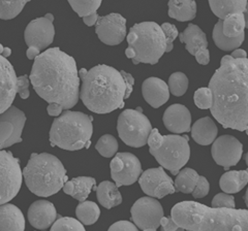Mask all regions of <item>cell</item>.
<instances>
[{
  "label": "cell",
  "instance_id": "ba28073f",
  "mask_svg": "<svg viewBox=\"0 0 248 231\" xmlns=\"http://www.w3.org/2000/svg\"><path fill=\"white\" fill-rule=\"evenodd\" d=\"M147 144L149 152L158 164L178 174L190 158V145L187 136L178 134L161 135L157 128L152 129Z\"/></svg>",
  "mask_w": 248,
  "mask_h": 231
},
{
  "label": "cell",
  "instance_id": "680465c9",
  "mask_svg": "<svg viewBox=\"0 0 248 231\" xmlns=\"http://www.w3.org/2000/svg\"><path fill=\"white\" fill-rule=\"evenodd\" d=\"M143 231H156V230H155V229H145Z\"/></svg>",
  "mask_w": 248,
  "mask_h": 231
},
{
  "label": "cell",
  "instance_id": "ac0fdd59",
  "mask_svg": "<svg viewBox=\"0 0 248 231\" xmlns=\"http://www.w3.org/2000/svg\"><path fill=\"white\" fill-rule=\"evenodd\" d=\"M17 80L12 63L0 56V115L9 110L14 102L17 95Z\"/></svg>",
  "mask_w": 248,
  "mask_h": 231
},
{
  "label": "cell",
  "instance_id": "ab89813d",
  "mask_svg": "<svg viewBox=\"0 0 248 231\" xmlns=\"http://www.w3.org/2000/svg\"><path fill=\"white\" fill-rule=\"evenodd\" d=\"M162 31H164L165 37H166V43H167V51L166 53H170L174 49V41L179 36V31L176 25L172 24V23H164L161 26Z\"/></svg>",
  "mask_w": 248,
  "mask_h": 231
},
{
  "label": "cell",
  "instance_id": "4fadbf2b",
  "mask_svg": "<svg viewBox=\"0 0 248 231\" xmlns=\"http://www.w3.org/2000/svg\"><path fill=\"white\" fill-rule=\"evenodd\" d=\"M130 214L131 220L138 228L156 230L164 217V209L157 199L147 196L137 200L131 206Z\"/></svg>",
  "mask_w": 248,
  "mask_h": 231
},
{
  "label": "cell",
  "instance_id": "d590c367",
  "mask_svg": "<svg viewBox=\"0 0 248 231\" xmlns=\"http://www.w3.org/2000/svg\"><path fill=\"white\" fill-rule=\"evenodd\" d=\"M118 142L112 134H105L99 137L95 144L96 151L105 158L114 157L118 151Z\"/></svg>",
  "mask_w": 248,
  "mask_h": 231
},
{
  "label": "cell",
  "instance_id": "7dc6e473",
  "mask_svg": "<svg viewBox=\"0 0 248 231\" xmlns=\"http://www.w3.org/2000/svg\"><path fill=\"white\" fill-rule=\"evenodd\" d=\"M62 111H63L62 106L57 103H50L48 107H46V112H48V114L52 116V117H55V118L59 117V116L62 114Z\"/></svg>",
  "mask_w": 248,
  "mask_h": 231
},
{
  "label": "cell",
  "instance_id": "5bb4252c",
  "mask_svg": "<svg viewBox=\"0 0 248 231\" xmlns=\"http://www.w3.org/2000/svg\"><path fill=\"white\" fill-rule=\"evenodd\" d=\"M139 184L144 193L152 198H164L176 192L173 180L161 166L149 168L142 173L139 178Z\"/></svg>",
  "mask_w": 248,
  "mask_h": 231
},
{
  "label": "cell",
  "instance_id": "7bdbcfd3",
  "mask_svg": "<svg viewBox=\"0 0 248 231\" xmlns=\"http://www.w3.org/2000/svg\"><path fill=\"white\" fill-rule=\"evenodd\" d=\"M30 80L27 75H20L17 80V93L22 99H27L30 96L29 92Z\"/></svg>",
  "mask_w": 248,
  "mask_h": 231
},
{
  "label": "cell",
  "instance_id": "9a60e30c",
  "mask_svg": "<svg viewBox=\"0 0 248 231\" xmlns=\"http://www.w3.org/2000/svg\"><path fill=\"white\" fill-rule=\"evenodd\" d=\"M95 33L103 43L118 45L127 35L126 19L117 13L99 17L95 26Z\"/></svg>",
  "mask_w": 248,
  "mask_h": 231
},
{
  "label": "cell",
  "instance_id": "9c48e42d",
  "mask_svg": "<svg viewBox=\"0 0 248 231\" xmlns=\"http://www.w3.org/2000/svg\"><path fill=\"white\" fill-rule=\"evenodd\" d=\"M117 131L120 140L131 148H142L148 142L152 125L142 110H124L117 120Z\"/></svg>",
  "mask_w": 248,
  "mask_h": 231
},
{
  "label": "cell",
  "instance_id": "52a82bcc",
  "mask_svg": "<svg viewBox=\"0 0 248 231\" xmlns=\"http://www.w3.org/2000/svg\"><path fill=\"white\" fill-rule=\"evenodd\" d=\"M92 134L91 117L82 112L65 111L53 121L49 141L62 150L79 151L89 148Z\"/></svg>",
  "mask_w": 248,
  "mask_h": 231
},
{
  "label": "cell",
  "instance_id": "7a4b0ae2",
  "mask_svg": "<svg viewBox=\"0 0 248 231\" xmlns=\"http://www.w3.org/2000/svg\"><path fill=\"white\" fill-rule=\"evenodd\" d=\"M37 95L45 101L57 103L63 110L74 107L80 97V78L74 57L51 48L41 53L29 75Z\"/></svg>",
  "mask_w": 248,
  "mask_h": 231
},
{
  "label": "cell",
  "instance_id": "3957f363",
  "mask_svg": "<svg viewBox=\"0 0 248 231\" xmlns=\"http://www.w3.org/2000/svg\"><path fill=\"white\" fill-rule=\"evenodd\" d=\"M82 81L80 99L89 111L99 115L110 114L124 106L134 89L135 79L130 73L98 64L86 71H79Z\"/></svg>",
  "mask_w": 248,
  "mask_h": 231
},
{
  "label": "cell",
  "instance_id": "816d5d0a",
  "mask_svg": "<svg viewBox=\"0 0 248 231\" xmlns=\"http://www.w3.org/2000/svg\"><path fill=\"white\" fill-rule=\"evenodd\" d=\"M11 55H12V50L10 48H4L1 56L4 58H9Z\"/></svg>",
  "mask_w": 248,
  "mask_h": 231
},
{
  "label": "cell",
  "instance_id": "74e56055",
  "mask_svg": "<svg viewBox=\"0 0 248 231\" xmlns=\"http://www.w3.org/2000/svg\"><path fill=\"white\" fill-rule=\"evenodd\" d=\"M50 231H86L82 223L71 217H60L54 222Z\"/></svg>",
  "mask_w": 248,
  "mask_h": 231
},
{
  "label": "cell",
  "instance_id": "2e32d148",
  "mask_svg": "<svg viewBox=\"0 0 248 231\" xmlns=\"http://www.w3.org/2000/svg\"><path fill=\"white\" fill-rule=\"evenodd\" d=\"M243 144L232 135L224 134L217 137L212 144L211 155L213 160L224 168L235 166L241 160Z\"/></svg>",
  "mask_w": 248,
  "mask_h": 231
},
{
  "label": "cell",
  "instance_id": "7402d4cb",
  "mask_svg": "<svg viewBox=\"0 0 248 231\" xmlns=\"http://www.w3.org/2000/svg\"><path fill=\"white\" fill-rule=\"evenodd\" d=\"M179 38L180 42L185 44V50L192 56L208 49L207 35L196 24H189L182 33H179Z\"/></svg>",
  "mask_w": 248,
  "mask_h": 231
},
{
  "label": "cell",
  "instance_id": "91938a15",
  "mask_svg": "<svg viewBox=\"0 0 248 231\" xmlns=\"http://www.w3.org/2000/svg\"><path fill=\"white\" fill-rule=\"evenodd\" d=\"M162 231V230H161ZM176 231H185V229H183V228H179L178 230H176Z\"/></svg>",
  "mask_w": 248,
  "mask_h": 231
},
{
  "label": "cell",
  "instance_id": "836d02e7",
  "mask_svg": "<svg viewBox=\"0 0 248 231\" xmlns=\"http://www.w3.org/2000/svg\"><path fill=\"white\" fill-rule=\"evenodd\" d=\"M189 81L187 75L182 72H176L170 75L168 87L170 93L176 97H180L186 93L188 89Z\"/></svg>",
  "mask_w": 248,
  "mask_h": 231
},
{
  "label": "cell",
  "instance_id": "484cf974",
  "mask_svg": "<svg viewBox=\"0 0 248 231\" xmlns=\"http://www.w3.org/2000/svg\"><path fill=\"white\" fill-rule=\"evenodd\" d=\"M169 17L179 22L191 21L197 17V2L193 0H170Z\"/></svg>",
  "mask_w": 248,
  "mask_h": 231
},
{
  "label": "cell",
  "instance_id": "6da1fadb",
  "mask_svg": "<svg viewBox=\"0 0 248 231\" xmlns=\"http://www.w3.org/2000/svg\"><path fill=\"white\" fill-rule=\"evenodd\" d=\"M213 102L211 115L226 129L248 135V58L223 56L209 82Z\"/></svg>",
  "mask_w": 248,
  "mask_h": 231
},
{
  "label": "cell",
  "instance_id": "d6986e66",
  "mask_svg": "<svg viewBox=\"0 0 248 231\" xmlns=\"http://www.w3.org/2000/svg\"><path fill=\"white\" fill-rule=\"evenodd\" d=\"M165 127L174 134L189 132L191 129V114L183 104L175 103L170 105L162 117Z\"/></svg>",
  "mask_w": 248,
  "mask_h": 231
},
{
  "label": "cell",
  "instance_id": "bcb514c9",
  "mask_svg": "<svg viewBox=\"0 0 248 231\" xmlns=\"http://www.w3.org/2000/svg\"><path fill=\"white\" fill-rule=\"evenodd\" d=\"M197 62L201 65H208L209 62H210V51L208 49L203 51V52H200L199 54L195 56Z\"/></svg>",
  "mask_w": 248,
  "mask_h": 231
},
{
  "label": "cell",
  "instance_id": "b9f144b4",
  "mask_svg": "<svg viewBox=\"0 0 248 231\" xmlns=\"http://www.w3.org/2000/svg\"><path fill=\"white\" fill-rule=\"evenodd\" d=\"M209 190H210V184H209L208 180L205 176L200 175L197 186L191 194L193 198H203L208 195Z\"/></svg>",
  "mask_w": 248,
  "mask_h": 231
},
{
  "label": "cell",
  "instance_id": "e0dca14e",
  "mask_svg": "<svg viewBox=\"0 0 248 231\" xmlns=\"http://www.w3.org/2000/svg\"><path fill=\"white\" fill-rule=\"evenodd\" d=\"M55 36V27L53 22L45 17L36 18L29 22L25 28L24 40L28 48H36L40 51L45 50L53 43Z\"/></svg>",
  "mask_w": 248,
  "mask_h": 231
},
{
  "label": "cell",
  "instance_id": "44dd1931",
  "mask_svg": "<svg viewBox=\"0 0 248 231\" xmlns=\"http://www.w3.org/2000/svg\"><path fill=\"white\" fill-rule=\"evenodd\" d=\"M142 95L145 101L153 109H158L170 99L168 84L159 78L151 76L142 84Z\"/></svg>",
  "mask_w": 248,
  "mask_h": 231
},
{
  "label": "cell",
  "instance_id": "f6af8a7d",
  "mask_svg": "<svg viewBox=\"0 0 248 231\" xmlns=\"http://www.w3.org/2000/svg\"><path fill=\"white\" fill-rule=\"evenodd\" d=\"M160 225H161V230L162 231H176L179 229L180 227L178 226L174 220L170 217H162L160 220Z\"/></svg>",
  "mask_w": 248,
  "mask_h": 231
},
{
  "label": "cell",
  "instance_id": "f907efd6",
  "mask_svg": "<svg viewBox=\"0 0 248 231\" xmlns=\"http://www.w3.org/2000/svg\"><path fill=\"white\" fill-rule=\"evenodd\" d=\"M26 55L29 60H35L38 56L41 55V51L36 48L31 47V48H28V50L26 52Z\"/></svg>",
  "mask_w": 248,
  "mask_h": 231
},
{
  "label": "cell",
  "instance_id": "4316f807",
  "mask_svg": "<svg viewBox=\"0 0 248 231\" xmlns=\"http://www.w3.org/2000/svg\"><path fill=\"white\" fill-rule=\"evenodd\" d=\"M247 3L246 0H209L212 13L221 21L232 14H243Z\"/></svg>",
  "mask_w": 248,
  "mask_h": 231
},
{
  "label": "cell",
  "instance_id": "4dcf8cb0",
  "mask_svg": "<svg viewBox=\"0 0 248 231\" xmlns=\"http://www.w3.org/2000/svg\"><path fill=\"white\" fill-rule=\"evenodd\" d=\"M199 178L200 175L195 169L188 167L183 168L177 174V178L174 182V187L176 191L182 192L184 194L192 193L197 186Z\"/></svg>",
  "mask_w": 248,
  "mask_h": 231
},
{
  "label": "cell",
  "instance_id": "8d00e7d4",
  "mask_svg": "<svg viewBox=\"0 0 248 231\" xmlns=\"http://www.w3.org/2000/svg\"><path fill=\"white\" fill-rule=\"evenodd\" d=\"M27 3V0H25V1L24 0H16V1H4V0H0V19H15L23 11Z\"/></svg>",
  "mask_w": 248,
  "mask_h": 231
},
{
  "label": "cell",
  "instance_id": "94428289",
  "mask_svg": "<svg viewBox=\"0 0 248 231\" xmlns=\"http://www.w3.org/2000/svg\"><path fill=\"white\" fill-rule=\"evenodd\" d=\"M185 231H191V230H185Z\"/></svg>",
  "mask_w": 248,
  "mask_h": 231
},
{
  "label": "cell",
  "instance_id": "83f0119b",
  "mask_svg": "<svg viewBox=\"0 0 248 231\" xmlns=\"http://www.w3.org/2000/svg\"><path fill=\"white\" fill-rule=\"evenodd\" d=\"M96 196L99 203L108 210L122 203V195L118 187L108 181H104L98 185L96 188Z\"/></svg>",
  "mask_w": 248,
  "mask_h": 231
},
{
  "label": "cell",
  "instance_id": "1f68e13d",
  "mask_svg": "<svg viewBox=\"0 0 248 231\" xmlns=\"http://www.w3.org/2000/svg\"><path fill=\"white\" fill-rule=\"evenodd\" d=\"M222 32L229 38H236L245 33L243 14H232L222 21Z\"/></svg>",
  "mask_w": 248,
  "mask_h": 231
},
{
  "label": "cell",
  "instance_id": "9f6ffc18",
  "mask_svg": "<svg viewBox=\"0 0 248 231\" xmlns=\"http://www.w3.org/2000/svg\"><path fill=\"white\" fill-rule=\"evenodd\" d=\"M3 49H4V47H3V45H2L1 43H0V56H1V55H2V52H3Z\"/></svg>",
  "mask_w": 248,
  "mask_h": 231
},
{
  "label": "cell",
  "instance_id": "ee69618b",
  "mask_svg": "<svg viewBox=\"0 0 248 231\" xmlns=\"http://www.w3.org/2000/svg\"><path fill=\"white\" fill-rule=\"evenodd\" d=\"M108 231H139V228L129 221H118L112 224Z\"/></svg>",
  "mask_w": 248,
  "mask_h": 231
},
{
  "label": "cell",
  "instance_id": "f35d334b",
  "mask_svg": "<svg viewBox=\"0 0 248 231\" xmlns=\"http://www.w3.org/2000/svg\"><path fill=\"white\" fill-rule=\"evenodd\" d=\"M193 101L200 110H210L213 102L211 90L208 87L199 88L193 94Z\"/></svg>",
  "mask_w": 248,
  "mask_h": 231
},
{
  "label": "cell",
  "instance_id": "8fae6325",
  "mask_svg": "<svg viewBox=\"0 0 248 231\" xmlns=\"http://www.w3.org/2000/svg\"><path fill=\"white\" fill-rule=\"evenodd\" d=\"M110 169L112 179L118 188L135 184L142 174L139 158L127 152L116 154L110 163Z\"/></svg>",
  "mask_w": 248,
  "mask_h": 231
},
{
  "label": "cell",
  "instance_id": "d4e9b609",
  "mask_svg": "<svg viewBox=\"0 0 248 231\" xmlns=\"http://www.w3.org/2000/svg\"><path fill=\"white\" fill-rule=\"evenodd\" d=\"M95 184V179L91 178V176H78V178L65 182L62 189H63L65 194L71 195L75 199L83 202H86Z\"/></svg>",
  "mask_w": 248,
  "mask_h": 231
},
{
  "label": "cell",
  "instance_id": "ffe728a7",
  "mask_svg": "<svg viewBox=\"0 0 248 231\" xmlns=\"http://www.w3.org/2000/svg\"><path fill=\"white\" fill-rule=\"evenodd\" d=\"M57 219V211L54 204L48 200H36L29 206L28 220L31 226L46 230L54 224Z\"/></svg>",
  "mask_w": 248,
  "mask_h": 231
},
{
  "label": "cell",
  "instance_id": "11a10c76",
  "mask_svg": "<svg viewBox=\"0 0 248 231\" xmlns=\"http://www.w3.org/2000/svg\"><path fill=\"white\" fill-rule=\"evenodd\" d=\"M244 202H245L246 206L248 207V189L246 190V193H245V195H244Z\"/></svg>",
  "mask_w": 248,
  "mask_h": 231
},
{
  "label": "cell",
  "instance_id": "e575fe53",
  "mask_svg": "<svg viewBox=\"0 0 248 231\" xmlns=\"http://www.w3.org/2000/svg\"><path fill=\"white\" fill-rule=\"evenodd\" d=\"M68 3L78 16L85 18L97 13L99 6L102 5V0H68Z\"/></svg>",
  "mask_w": 248,
  "mask_h": 231
},
{
  "label": "cell",
  "instance_id": "db71d44e",
  "mask_svg": "<svg viewBox=\"0 0 248 231\" xmlns=\"http://www.w3.org/2000/svg\"><path fill=\"white\" fill-rule=\"evenodd\" d=\"M45 18H46V19H48V20H50L51 22H53V21H54V16H53L52 14H45Z\"/></svg>",
  "mask_w": 248,
  "mask_h": 231
},
{
  "label": "cell",
  "instance_id": "6f0895ef",
  "mask_svg": "<svg viewBox=\"0 0 248 231\" xmlns=\"http://www.w3.org/2000/svg\"><path fill=\"white\" fill-rule=\"evenodd\" d=\"M245 162H246V165L248 166V152L246 153V155H245Z\"/></svg>",
  "mask_w": 248,
  "mask_h": 231
},
{
  "label": "cell",
  "instance_id": "f546056e",
  "mask_svg": "<svg viewBox=\"0 0 248 231\" xmlns=\"http://www.w3.org/2000/svg\"><path fill=\"white\" fill-rule=\"evenodd\" d=\"M212 37L217 48L221 51L229 52V51H235L241 47L243 42L245 41V33L236 38L227 37L222 32V21L218 20L213 28Z\"/></svg>",
  "mask_w": 248,
  "mask_h": 231
},
{
  "label": "cell",
  "instance_id": "c3c4849f",
  "mask_svg": "<svg viewBox=\"0 0 248 231\" xmlns=\"http://www.w3.org/2000/svg\"><path fill=\"white\" fill-rule=\"evenodd\" d=\"M98 19H99L98 14L95 13V14H90V16H87V17L83 18V21H84V23H85V25H87L88 27H91V26H93V25H96V23H97Z\"/></svg>",
  "mask_w": 248,
  "mask_h": 231
},
{
  "label": "cell",
  "instance_id": "8992f818",
  "mask_svg": "<svg viewBox=\"0 0 248 231\" xmlns=\"http://www.w3.org/2000/svg\"><path fill=\"white\" fill-rule=\"evenodd\" d=\"M125 56L135 65L144 63L155 65L167 51L164 31L155 22L137 23L129 29L126 36Z\"/></svg>",
  "mask_w": 248,
  "mask_h": 231
},
{
  "label": "cell",
  "instance_id": "681fc988",
  "mask_svg": "<svg viewBox=\"0 0 248 231\" xmlns=\"http://www.w3.org/2000/svg\"><path fill=\"white\" fill-rule=\"evenodd\" d=\"M231 57L234 59H246L247 58V52L243 49H237L232 51L231 54Z\"/></svg>",
  "mask_w": 248,
  "mask_h": 231
},
{
  "label": "cell",
  "instance_id": "30bf717a",
  "mask_svg": "<svg viewBox=\"0 0 248 231\" xmlns=\"http://www.w3.org/2000/svg\"><path fill=\"white\" fill-rule=\"evenodd\" d=\"M20 161L11 152L0 150V205L17 196L22 186Z\"/></svg>",
  "mask_w": 248,
  "mask_h": 231
},
{
  "label": "cell",
  "instance_id": "d6a6232c",
  "mask_svg": "<svg viewBox=\"0 0 248 231\" xmlns=\"http://www.w3.org/2000/svg\"><path fill=\"white\" fill-rule=\"evenodd\" d=\"M77 218L84 225H92L99 219L100 210L93 202H83L76 209Z\"/></svg>",
  "mask_w": 248,
  "mask_h": 231
},
{
  "label": "cell",
  "instance_id": "f5cc1de1",
  "mask_svg": "<svg viewBox=\"0 0 248 231\" xmlns=\"http://www.w3.org/2000/svg\"><path fill=\"white\" fill-rule=\"evenodd\" d=\"M243 14H244V20H245V28L248 29V3L246 5V10L243 13Z\"/></svg>",
  "mask_w": 248,
  "mask_h": 231
},
{
  "label": "cell",
  "instance_id": "603a6c76",
  "mask_svg": "<svg viewBox=\"0 0 248 231\" xmlns=\"http://www.w3.org/2000/svg\"><path fill=\"white\" fill-rule=\"evenodd\" d=\"M25 218L19 207L12 203L0 205V231H24Z\"/></svg>",
  "mask_w": 248,
  "mask_h": 231
},
{
  "label": "cell",
  "instance_id": "cb8c5ba5",
  "mask_svg": "<svg viewBox=\"0 0 248 231\" xmlns=\"http://www.w3.org/2000/svg\"><path fill=\"white\" fill-rule=\"evenodd\" d=\"M191 136L197 144L209 145L214 143L218 133V128L210 117L201 118L195 122L190 129Z\"/></svg>",
  "mask_w": 248,
  "mask_h": 231
},
{
  "label": "cell",
  "instance_id": "5b68a950",
  "mask_svg": "<svg viewBox=\"0 0 248 231\" xmlns=\"http://www.w3.org/2000/svg\"><path fill=\"white\" fill-rule=\"evenodd\" d=\"M22 173L28 189L40 197L56 194L67 182L63 164L56 156L49 153L31 154Z\"/></svg>",
  "mask_w": 248,
  "mask_h": 231
},
{
  "label": "cell",
  "instance_id": "277c9868",
  "mask_svg": "<svg viewBox=\"0 0 248 231\" xmlns=\"http://www.w3.org/2000/svg\"><path fill=\"white\" fill-rule=\"evenodd\" d=\"M170 218L185 230L248 231V210L214 209L196 202H182L173 206Z\"/></svg>",
  "mask_w": 248,
  "mask_h": 231
},
{
  "label": "cell",
  "instance_id": "60d3db41",
  "mask_svg": "<svg viewBox=\"0 0 248 231\" xmlns=\"http://www.w3.org/2000/svg\"><path fill=\"white\" fill-rule=\"evenodd\" d=\"M235 198L227 193L216 194L212 199V207L214 209H235Z\"/></svg>",
  "mask_w": 248,
  "mask_h": 231
},
{
  "label": "cell",
  "instance_id": "7c38bea8",
  "mask_svg": "<svg viewBox=\"0 0 248 231\" xmlns=\"http://www.w3.org/2000/svg\"><path fill=\"white\" fill-rule=\"evenodd\" d=\"M26 120L24 112L14 105L0 115V150L22 142Z\"/></svg>",
  "mask_w": 248,
  "mask_h": 231
},
{
  "label": "cell",
  "instance_id": "f1b7e54d",
  "mask_svg": "<svg viewBox=\"0 0 248 231\" xmlns=\"http://www.w3.org/2000/svg\"><path fill=\"white\" fill-rule=\"evenodd\" d=\"M248 184L246 171H231L223 173L219 181L220 189L227 194L238 193Z\"/></svg>",
  "mask_w": 248,
  "mask_h": 231
}]
</instances>
